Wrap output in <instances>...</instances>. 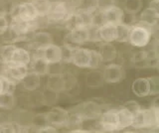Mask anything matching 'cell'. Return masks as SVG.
<instances>
[{
  "mask_svg": "<svg viewBox=\"0 0 159 133\" xmlns=\"http://www.w3.org/2000/svg\"><path fill=\"white\" fill-rule=\"evenodd\" d=\"M28 68L30 72H33L40 77L46 76L50 73V65L44 60L39 53L32 56L31 63L29 64Z\"/></svg>",
  "mask_w": 159,
  "mask_h": 133,
  "instance_id": "cell-16",
  "label": "cell"
},
{
  "mask_svg": "<svg viewBox=\"0 0 159 133\" xmlns=\"http://www.w3.org/2000/svg\"><path fill=\"white\" fill-rule=\"evenodd\" d=\"M39 15V18H45L51 8V0H31Z\"/></svg>",
  "mask_w": 159,
  "mask_h": 133,
  "instance_id": "cell-24",
  "label": "cell"
},
{
  "mask_svg": "<svg viewBox=\"0 0 159 133\" xmlns=\"http://www.w3.org/2000/svg\"><path fill=\"white\" fill-rule=\"evenodd\" d=\"M124 107H126L127 109H129L133 113H135L139 108H140V106L138 105V103L136 101H128V102H126V104Z\"/></svg>",
  "mask_w": 159,
  "mask_h": 133,
  "instance_id": "cell-32",
  "label": "cell"
},
{
  "mask_svg": "<svg viewBox=\"0 0 159 133\" xmlns=\"http://www.w3.org/2000/svg\"><path fill=\"white\" fill-rule=\"evenodd\" d=\"M76 10L84 12H96V0H78L76 4Z\"/></svg>",
  "mask_w": 159,
  "mask_h": 133,
  "instance_id": "cell-27",
  "label": "cell"
},
{
  "mask_svg": "<svg viewBox=\"0 0 159 133\" xmlns=\"http://www.w3.org/2000/svg\"><path fill=\"white\" fill-rule=\"evenodd\" d=\"M70 63L81 69H97L102 62L96 50L77 46L72 49Z\"/></svg>",
  "mask_w": 159,
  "mask_h": 133,
  "instance_id": "cell-2",
  "label": "cell"
},
{
  "mask_svg": "<svg viewBox=\"0 0 159 133\" xmlns=\"http://www.w3.org/2000/svg\"><path fill=\"white\" fill-rule=\"evenodd\" d=\"M133 114L126 107H121L117 109V119H118V128L119 131L131 126L132 119H133Z\"/></svg>",
  "mask_w": 159,
  "mask_h": 133,
  "instance_id": "cell-22",
  "label": "cell"
},
{
  "mask_svg": "<svg viewBox=\"0 0 159 133\" xmlns=\"http://www.w3.org/2000/svg\"><path fill=\"white\" fill-rule=\"evenodd\" d=\"M132 92L138 97H146L150 95V83L148 78H138L131 85Z\"/></svg>",
  "mask_w": 159,
  "mask_h": 133,
  "instance_id": "cell-19",
  "label": "cell"
},
{
  "mask_svg": "<svg viewBox=\"0 0 159 133\" xmlns=\"http://www.w3.org/2000/svg\"><path fill=\"white\" fill-rule=\"evenodd\" d=\"M29 48L35 51H41L43 48L50 45L53 42V37L49 32L45 31H34L31 35L29 36L28 40Z\"/></svg>",
  "mask_w": 159,
  "mask_h": 133,
  "instance_id": "cell-11",
  "label": "cell"
},
{
  "mask_svg": "<svg viewBox=\"0 0 159 133\" xmlns=\"http://www.w3.org/2000/svg\"><path fill=\"white\" fill-rule=\"evenodd\" d=\"M10 16L21 19V20L27 22H34L40 19L36 8L33 5L31 0L30 1L16 3V5H15Z\"/></svg>",
  "mask_w": 159,
  "mask_h": 133,
  "instance_id": "cell-6",
  "label": "cell"
},
{
  "mask_svg": "<svg viewBox=\"0 0 159 133\" xmlns=\"http://www.w3.org/2000/svg\"><path fill=\"white\" fill-rule=\"evenodd\" d=\"M19 85H21L24 90L33 91H36L37 88L41 86V77L36 75L33 72H28V73L23 78V80L19 82Z\"/></svg>",
  "mask_w": 159,
  "mask_h": 133,
  "instance_id": "cell-21",
  "label": "cell"
},
{
  "mask_svg": "<svg viewBox=\"0 0 159 133\" xmlns=\"http://www.w3.org/2000/svg\"><path fill=\"white\" fill-rule=\"evenodd\" d=\"M124 9L130 15H135L142 9V0H124Z\"/></svg>",
  "mask_w": 159,
  "mask_h": 133,
  "instance_id": "cell-26",
  "label": "cell"
},
{
  "mask_svg": "<svg viewBox=\"0 0 159 133\" xmlns=\"http://www.w3.org/2000/svg\"><path fill=\"white\" fill-rule=\"evenodd\" d=\"M32 55L29 50L15 45L14 43H7L0 47V62L2 65H20L29 66Z\"/></svg>",
  "mask_w": 159,
  "mask_h": 133,
  "instance_id": "cell-1",
  "label": "cell"
},
{
  "mask_svg": "<svg viewBox=\"0 0 159 133\" xmlns=\"http://www.w3.org/2000/svg\"><path fill=\"white\" fill-rule=\"evenodd\" d=\"M97 11L102 12L106 9L116 5V0H96Z\"/></svg>",
  "mask_w": 159,
  "mask_h": 133,
  "instance_id": "cell-28",
  "label": "cell"
},
{
  "mask_svg": "<svg viewBox=\"0 0 159 133\" xmlns=\"http://www.w3.org/2000/svg\"><path fill=\"white\" fill-rule=\"evenodd\" d=\"M159 20V10L154 9L151 7H147L141 12L140 16H139V22L142 23L149 28L154 30V28L157 26Z\"/></svg>",
  "mask_w": 159,
  "mask_h": 133,
  "instance_id": "cell-18",
  "label": "cell"
},
{
  "mask_svg": "<svg viewBox=\"0 0 159 133\" xmlns=\"http://www.w3.org/2000/svg\"><path fill=\"white\" fill-rule=\"evenodd\" d=\"M153 30L142 23L138 22L130 26L128 41L130 45L135 48H145L150 43Z\"/></svg>",
  "mask_w": 159,
  "mask_h": 133,
  "instance_id": "cell-5",
  "label": "cell"
},
{
  "mask_svg": "<svg viewBox=\"0 0 159 133\" xmlns=\"http://www.w3.org/2000/svg\"><path fill=\"white\" fill-rule=\"evenodd\" d=\"M10 20L6 14H0V36L4 35L9 28Z\"/></svg>",
  "mask_w": 159,
  "mask_h": 133,
  "instance_id": "cell-29",
  "label": "cell"
},
{
  "mask_svg": "<svg viewBox=\"0 0 159 133\" xmlns=\"http://www.w3.org/2000/svg\"><path fill=\"white\" fill-rule=\"evenodd\" d=\"M159 108H139L133 114L131 126L134 129L153 130L159 127Z\"/></svg>",
  "mask_w": 159,
  "mask_h": 133,
  "instance_id": "cell-4",
  "label": "cell"
},
{
  "mask_svg": "<svg viewBox=\"0 0 159 133\" xmlns=\"http://www.w3.org/2000/svg\"><path fill=\"white\" fill-rule=\"evenodd\" d=\"M16 104V98L13 91H3L0 93V109L11 110Z\"/></svg>",
  "mask_w": 159,
  "mask_h": 133,
  "instance_id": "cell-23",
  "label": "cell"
},
{
  "mask_svg": "<svg viewBox=\"0 0 159 133\" xmlns=\"http://www.w3.org/2000/svg\"><path fill=\"white\" fill-rule=\"evenodd\" d=\"M38 53L50 66L62 63V48L61 46L56 45L54 43L43 48Z\"/></svg>",
  "mask_w": 159,
  "mask_h": 133,
  "instance_id": "cell-13",
  "label": "cell"
},
{
  "mask_svg": "<svg viewBox=\"0 0 159 133\" xmlns=\"http://www.w3.org/2000/svg\"><path fill=\"white\" fill-rule=\"evenodd\" d=\"M98 127L102 131H119L117 109H109L102 111L98 116Z\"/></svg>",
  "mask_w": 159,
  "mask_h": 133,
  "instance_id": "cell-9",
  "label": "cell"
},
{
  "mask_svg": "<svg viewBox=\"0 0 159 133\" xmlns=\"http://www.w3.org/2000/svg\"><path fill=\"white\" fill-rule=\"evenodd\" d=\"M102 81L107 83L119 82L124 78V70L120 65L108 63L104 66L103 71L102 72Z\"/></svg>",
  "mask_w": 159,
  "mask_h": 133,
  "instance_id": "cell-12",
  "label": "cell"
},
{
  "mask_svg": "<svg viewBox=\"0 0 159 133\" xmlns=\"http://www.w3.org/2000/svg\"><path fill=\"white\" fill-rule=\"evenodd\" d=\"M15 85L7 81L2 76H0V93L3 91H13V86Z\"/></svg>",
  "mask_w": 159,
  "mask_h": 133,
  "instance_id": "cell-31",
  "label": "cell"
},
{
  "mask_svg": "<svg viewBox=\"0 0 159 133\" xmlns=\"http://www.w3.org/2000/svg\"><path fill=\"white\" fill-rule=\"evenodd\" d=\"M29 68L27 66L20 65H3L2 73L0 76L6 78L10 82L14 83L15 86L19 85V82L23 80V78L28 73Z\"/></svg>",
  "mask_w": 159,
  "mask_h": 133,
  "instance_id": "cell-8",
  "label": "cell"
},
{
  "mask_svg": "<svg viewBox=\"0 0 159 133\" xmlns=\"http://www.w3.org/2000/svg\"><path fill=\"white\" fill-rule=\"evenodd\" d=\"M150 83V95H157L159 93V78L158 77L148 78Z\"/></svg>",
  "mask_w": 159,
  "mask_h": 133,
  "instance_id": "cell-30",
  "label": "cell"
},
{
  "mask_svg": "<svg viewBox=\"0 0 159 133\" xmlns=\"http://www.w3.org/2000/svg\"><path fill=\"white\" fill-rule=\"evenodd\" d=\"M65 40H66L65 44L73 47L81 46L84 43L89 42V27H75L69 29L68 33L65 36Z\"/></svg>",
  "mask_w": 159,
  "mask_h": 133,
  "instance_id": "cell-10",
  "label": "cell"
},
{
  "mask_svg": "<svg viewBox=\"0 0 159 133\" xmlns=\"http://www.w3.org/2000/svg\"><path fill=\"white\" fill-rule=\"evenodd\" d=\"M46 87L48 91L55 92V93H60L64 91H66L67 86H66L65 75L62 73H49L47 82H46Z\"/></svg>",
  "mask_w": 159,
  "mask_h": 133,
  "instance_id": "cell-14",
  "label": "cell"
},
{
  "mask_svg": "<svg viewBox=\"0 0 159 133\" xmlns=\"http://www.w3.org/2000/svg\"><path fill=\"white\" fill-rule=\"evenodd\" d=\"M102 13V18L103 24H111V25H117L124 22V11L121 8L113 5L106 9Z\"/></svg>",
  "mask_w": 159,
  "mask_h": 133,
  "instance_id": "cell-15",
  "label": "cell"
},
{
  "mask_svg": "<svg viewBox=\"0 0 159 133\" xmlns=\"http://www.w3.org/2000/svg\"><path fill=\"white\" fill-rule=\"evenodd\" d=\"M98 37L101 42L112 43L116 41V27L111 24H102L98 27Z\"/></svg>",
  "mask_w": 159,
  "mask_h": 133,
  "instance_id": "cell-20",
  "label": "cell"
},
{
  "mask_svg": "<svg viewBox=\"0 0 159 133\" xmlns=\"http://www.w3.org/2000/svg\"><path fill=\"white\" fill-rule=\"evenodd\" d=\"M97 52L99 56V59H101V62L104 64L113 62L117 56L116 48L112 43L102 42L101 45L98 46V50Z\"/></svg>",
  "mask_w": 159,
  "mask_h": 133,
  "instance_id": "cell-17",
  "label": "cell"
},
{
  "mask_svg": "<svg viewBox=\"0 0 159 133\" xmlns=\"http://www.w3.org/2000/svg\"><path fill=\"white\" fill-rule=\"evenodd\" d=\"M71 114L68 110L62 107H53L51 110L45 113L46 124L51 125L55 128H61L69 126Z\"/></svg>",
  "mask_w": 159,
  "mask_h": 133,
  "instance_id": "cell-7",
  "label": "cell"
},
{
  "mask_svg": "<svg viewBox=\"0 0 159 133\" xmlns=\"http://www.w3.org/2000/svg\"><path fill=\"white\" fill-rule=\"evenodd\" d=\"M75 11L76 4H72L69 0H51V8L45 18L54 24H66Z\"/></svg>",
  "mask_w": 159,
  "mask_h": 133,
  "instance_id": "cell-3",
  "label": "cell"
},
{
  "mask_svg": "<svg viewBox=\"0 0 159 133\" xmlns=\"http://www.w3.org/2000/svg\"><path fill=\"white\" fill-rule=\"evenodd\" d=\"M130 26L128 25L127 23H120L116 25V41L119 43H123V42H127L128 41V36H129V32H130Z\"/></svg>",
  "mask_w": 159,
  "mask_h": 133,
  "instance_id": "cell-25",
  "label": "cell"
}]
</instances>
